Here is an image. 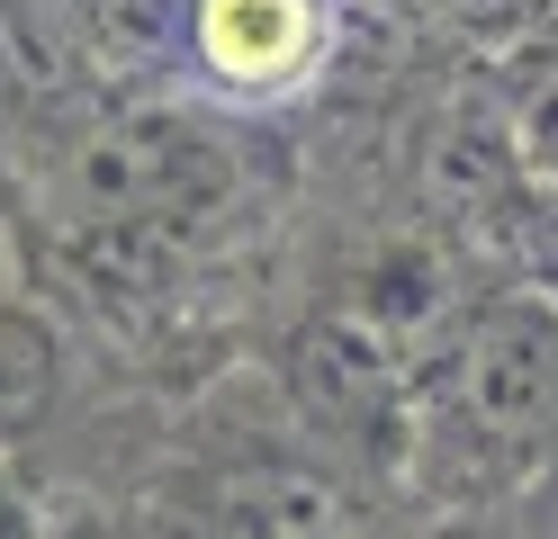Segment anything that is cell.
Wrapping results in <instances>:
<instances>
[{
  "label": "cell",
  "mask_w": 558,
  "mask_h": 539,
  "mask_svg": "<svg viewBox=\"0 0 558 539\" xmlns=\"http://www.w3.org/2000/svg\"><path fill=\"white\" fill-rule=\"evenodd\" d=\"M234 162L171 108H118L54 144L37 180V216H54L63 252L118 261V252H181L198 216H217Z\"/></svg>",
  "instance_id": "obj_2"
},
{
  "label": "cell",
  "mask_w": 558,
  "mask_h": 539,
  "mask_svg": "<svg viewBox=\"0 0 558 539\" xmlns=\"http://www.w3.org/2000/svg\"><path fill=\"white\" fill-rule=\"evenodd\" d=\"M171 539H369V522L316 458L262 441L190 467L171 503Z\"/></svg>",
  "instance_id": "obj_4"
},
{
  "label": "cell",
  "mask_w": 558,
  "mask_h": 539,
  "mask_svg": "<svg viewBox=\"0 0 558 539\" xmlns=\"http://www.w3.org/2000/svg\"><path fill=\"white\" fill-rule=\"evenodd\" d=\"M424 450L469 494L558 477V297L496 287L477 297L424 378Z\"/></svg>",
  "instance_id": "obj_1"
},
{
  "label": "cell",
  "mask_w": 558,
  "mask_h": 539,
  "mask_svg": "<svg viewBox=\"0 0 558 539\" xmlns=\"http://www.w3.org/2000/svg\"><path fill=\"white\" fill-rule=\"evenodd\" d=\"M505 118H513V144L532 162V189L558 198V46L522 54L513 82H505Z\"/></svg>",
  "instance_id": "obj_6"
},
{
  "label": "cell",
  "mask_w": 558,
  "mask_h": 539,
  "mask_svg": "<svg viewBox=\"0 0 558 539\" xmlns=\"http://www.w3.org/2000/svg\"><path fill=\"white\" fill-rule=\"evenodd\" d=\"M433 539H522V530L513 522H441Z\"/></svg>",
  "instance_id": "obj_7"
},
{
  "label": "cell",
  "mask_w": 558,
  "mask_h": 539,
  "mask_svg": "<svg viewBox=\"0 0 558 539\" xmlns=\"http://www.w3.org/2000/svg\"><path fill=\"white\" fill-rule=\"evenodd\" d=\"M63 405V333L37 297L0 279V450L37 441Z\"/></svg>",
  "instance_id": "obj_5"
},
{
  "label": "cell",
  "mask_w": 558,
  "mask_h": 539,
  "mask_svg": "<svg viewBox=\"0 0 558 539\" xmlns=\"http://www.w3.org/2000/svg\"><path fill=\"white\" fill-rule=\"evenodd\" d=\"M342 54V0H171V63L190 90L270 118L298 108Z\"/></svg>",
  "instance_id": "obj_3"
}]
</instances>
